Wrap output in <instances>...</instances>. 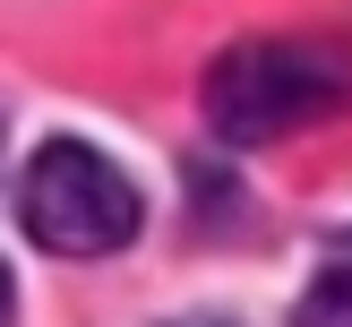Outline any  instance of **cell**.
I'll list each match as a JSON object with an SVG mask.
<instances>
[{
    "mask_svg": "<svg viewBox=\"0 0 352 327\" xmlns=\"http://www.w3.org/2000/svg\"><path fill=\"white\" fill-rule=\"evenodd\" d=\"M181 327H223V319H181Z\"/></svg>",
    "mask_w": 352,
    "mask_h": 327,
    "instance_id": "cell-5",
    "label": "cell"
},
{
    "mask_svg": "<svg viewBox=\"0 0 352 327\" xmlns=\"http://www.w3.org/2000/svg\"><path fill=\"white\" fill-rule=\"evenodd\" d=\"M344 95V61L318 43H232L215 69H206V129L232 138V147H258V138L301 129L309 112Z\"/></svg>",
    "mask_w": 352,
    "mask_h": 327,
    "instance_id": "cell-1",
    "label": "cell"
},
{
    "mask_svg": "<svg viewBox=\"0 0 352 327\" xmlns=\"http://www.w3.org/2000/svg\"><path fill=\"white\" fill-rule=\"evenodd\" d=\"M17 224H26L43 250H60V258H103V250H129L138 241V189H129V172L103 164L95 147L52 138L26 164Z\"/></svg>",
    "mask_w": 352,
    "mask_h": 327,
    "instance_id": "cell-2",
    "label": "cell"
},
{
    "mask_svg": "<svg viewBox=\"0 0 352 327\" xmlns=\"http://www.w3.org/2000/svg\"><path fill=\"white\" fill-rule=\"evenodd\" d=\"M9 310H17V284H9V267H0V327H9Z\"/></svg>",
    "mask_w": 352,
    "mask_h": 327,
    "instance_id": "cell-4",
    "label": "cell"
},
{
    "mask_svg": "<svg viewBox=\"0 0 352 327\" xmlns=\"http://www.w3.org/2000/svg\"><path fill=\"white\" fill-rule=\"evenodd\" d=\"M292 327H352V233H336L327 258L309 267V293L292 302Z\"/></svg>",
    "mask_w": 352,
    "mask_h": 327,
    "instance_id": "cell-3",
    "label": "cell"
}]
</instances>
